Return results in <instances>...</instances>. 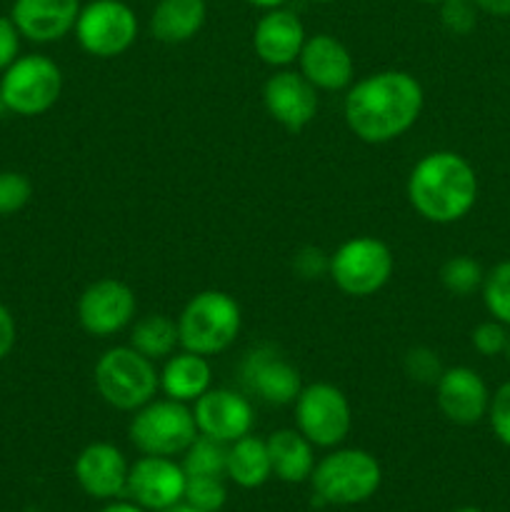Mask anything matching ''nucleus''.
<instances>
[{
	"mask_svg": "<svg viewBox=\"0 0 510 512\" xmlns=\"http://www.w3.org/2000/svg\"><path fill=\"white\" fill-rule=\"evenodd\" d=\"M160 512H205V510H198V508H193V505H188V503H178V505H173V508H168V510H160Z\"/></svg>",
	"mask_w": 510,
	"mask_h": 512,
	"instance_id": "obj_41",
	"label": "nucleus"
},
{
	"mask_svg": "<svg viewBox=\"0 0 510 512\" xmlns=\"http://www.w3.org/2000/svg\"><path fill=\"white\" fill-rule=\"evenodd\" d=\"M273 475L283 483H305L315 470V445L300 430H278L268 440Z\"/></svg>",
	"mask_w": 510,
	"mask_h": 512,
	"instance_id": "obj_23",
	"label": "nucleus"
},
{
	"mask_svg": "<svg viewBox=\"0 0 510 512\" xmlns=\"http://www.w3.org/2000/svg\"><path fill=\"white\" fill-rule=\"evenodd\" d=\"M193 415L200 435H208V438L220 440L225 445L235 443L243 435H250L255 423L250 400L225 388H210L208 393L200 395L195 400Z\"/></svg>",
	"mask_w": 510,
	"mask_h": 512,
	"instance_id": "obj_14",
	"label": "nucleus"
},
{
	"mask_svg": "<svg viewBox=\"0 0 510 512\" xmlns=\"http://www.w3.org/2000/svg\"><path fill=\"white\" fill-rule=\"evenodd\" d=\"M423 85L405 70H383L350 85L345 123L363 143H390L408 133L423 110Z\"/></svg>",
	"mask_w": 510,
	"mask_h": 512,
	"instance_id": "obj_1",
	"label": "nucleus"
},
{
	"mask_svg": "<svg viewBox=\"0 0 510 512\" xmlns=\"http://www.w3.org/2000/svg\"><path fill=\"white\" fill-rule=\"evenodd\" d=\"M508 330L500 320H490V323H480L473 330L470 340H473V348L478 350L485 358H495V355L505 353V345H508Z\"/></svg>",
	"mask_w": 510,
	"mask_h": 512,
	"instance_id": "obj_33",
	"label": "nucleus"
},
{
	"mask_svg": "<svg viewBox=\"0 0 510 512\" xmlns=\"http://www.w3.org/2000/svg\"><path fill=\"white\" fill-rule=\"evenodd\" d=\"M408 200L415 213L430 223H458L478 200L473 165L453 150L428 153L410 170Z\"/></svg>",
	"mask_w": 510,
	"mask_h": 512,
	"instance_id": "obj_2",
	"label": "nucleus"
},
{
	"mask_svg": "<svg viewBox=\"0 0 510 512\" xmlns=\"http://www.w3.org/2000/svg\"><path fill=\"white\" fill-rule=\"evenodd\" d=\"M75 38L95 58L123 55L138 38V18L123 0H93L80 8Z\"/></svg>",
	"mask_w": 510,
	"mask_h": 512,
	"instance_id": "obj_10",
	"label": "nucleus"
},
{
	"mask_svg": "<svg viewBox=\"0 0 510 512\" xmlns=\"http://www.w3.org/2000/svg\"><path fill=\"white\" fill-rule=\"evenodd\" d=\"M330 268V255H325L318 248H303L295 255V270H298L303 278H320V275H328Z\"/></svg>",
	"mask_w": 510,
	"mask_h": 512,
	"instance_id": "obj_36",
	"label": "nucleus"
},
{
	"mask_svg": "<svg viewBox=\"0 0 510 512\" xmlns=\"http://www.w3.org/2000/svg\"><path fill=\"white\" fill-rule=\"evenodd\" d=\"M485 273L480 268L478 260L468 258V255H455V258L445 260L440 268V283L448 293L458 295V298H468L475 290L483 288Z\"/></svg>",
	"mask_w": 510,
	"mask_h": 512,
	"instance_id": "obj_27",
	"label": "nucleus"
},
{
	"mask_svg": "<svg viewBox=\"0 0 510 512\" xmlns=\"http://www.w3.org/2000/svg\"><path fill=\"white\" fill-rule=\"evenodd\" d=\"M263 103L275 123L290 133H300L318 113V88L303 73L280 70L265 83Z\"/></svg>",
	"mask_w": 510,
	"mask_h": 512,
	"instance_id": "obj_15",
	"label": "nucleus"
},
{
	"mask_svg": "<svg viewBox=\"0 0 510 512\" xmlns=\"http://www.w3.org/2000/svg\"><path fill=\"white\" fill-rule=\"evenodd\" d=\"M300 73L318 90H343L353 83L355 65L350 50L333 35H313L305 38L298 55Z\"/></svg>",
	"mask_w": 510,
	"mask_h": 512,
	"instance_id": "obj_18",
	"label": "nucleus"
},
{
	"mask_svg": "<svg viewBox=\"0 0 510 512\" xmlns=\"http://www.w3.org/2000/svg\"><path fill=\"white\" fill-rule=\"evenodd\" d=\"M245 3L255 5V8L273 10V8H280V5H283V3H288V0H245Z\"/></svg>",
	"mask_w": 510,
	"mask_h": 512,
	"instance_id": "obj_40",
	"label": "nucleus"
},
{
	"mask_svg": "<svg viewBox=\"0 0 510 512\" xmlns=\"http://www.w3.org/2000/svg\"><path fill=\"white\" fill-rule=\"evenodd\" d=\"M505 355H508V360H510V335H508V345H505Z\"/></svg>",
	"mask_w": 510,
	"mask_h": 512,
	"instance_id": "obj_43",
	"label": "nucleus"
},
{
	"mask_svg": "<svg viewBox=\"0 0 510 512\" xmlns=\"http://www.w3.org/2000/svg\"><path fill=\"white\" fill-rule=\"evenodd\" d=\"M95 388L100 398L115 410L135 413L155 398L160 388V373L155 363L130 345L110 348L95 363Z\"/></svg>",
	"mask_w": 510,
	"mask_h": 512,
	"instance_id": "obj_4",
	"label": "nucleus"
},
{
	"mask_svg": "<svg viewBox=\"0 0 510 512\" xmlns=\"http://www.w3.org/2000/svg\"><path fill=\"white\" fill-rule=\"evenodd\" d=\"M473 3L475 8L488 15H498V18H508L510 15V0H473Z\"/></svg>",
	"mask_w": 510,
	"mask_h": 512,
	"instance_id": "obj_38",
	"label": "nucleus"
},
{
	"mask_svg": "<svg viewBox=\"0 0 510 512\" xmlns=\"http://www.w3.org/2000/svg\"><path fill=\"white\" fill-rule=\"evenodd\" d=\"M225 475L245 490H255L268 483V478L273 475L268 443L255 435H243L240 440L230 443Z\"/></svg>",
	"mask_w": 510,
	"mask_h": 512,
	"instance_id": "obj_24",
	"label": "nucleus"
},
{
	"mask_svg": "<svg viewBox=\"0 0 510 512\" xmlns=\"http://www.w3.org/2000/svg\"><path fill=\"white\" fill-rule=\"evenodd\" d=\"M240 305L223 290H203L185 303L178 318L183 350L210 358L235 343L240 333Z\"/></svg>",
	"mask_w": 510,
	"mask_h": 512,
	"instance_id": "obj_3",
	"label": "nucleus"
},
{
	"mask_svg": "<svg viewBox=\"0 0 510 512\" xmlns=\"http://www.w3.org/2000/svg\"><path fill=\"white\" fill-rule=\"evenodd\" d=\"M63 90V73L45 55H23L5 68L0 78V103L23 118L43 115L53 108Z\"/></svg>",
	"mask_w": 510,
	"mask_h": 512,
	"instance_id": "obj_7",
	"label": "nucleus"
},
{
	"mask_svg": "<svg viewBox=\"0 0 510 512\" xmlns=\"http://www.w3.org/2000/svg\"><path fill=\"white\" fill-rule=\"evenodd\" d=\"M138 300L123 280L103 278L83 290L78 300L80 328L95 338H110L135 320Z\"/></svg>",
	"mask_w": 510,
	"mask_h": 512,
	"instance_id": "obj_11",
	"label": "nucleus"
},
{
	"mask_svg": "<svg viewBox=\"0 0 510 512\" xmlns=\"http://www.w3.org/2000/svg\"><path fill=\"white\" fill-rule=\"evenodd\" d=\"M210 363L205 355L183 350L178 355H170L165 360V368L160 373V388L165 390L170 400L178 403H195L203 393L210 390Z\"/></svg>",
	"mask_w": 510,
	"mask_h": 512,
	"instance_id": "obj_22",
	"label": "nucleus"
},
{
	"mask_svg": "<svg viewBox=\"0 0 510 512\" xmlns=\"http://www.w3.org/2000/svg\"><path fill=\"white\" fill-rule=\"evenodd\" d=\"M418 3H443V0H418Z\"/></svg>",
	"mask_w": 510,
	"mask_h": 512,
	"instance_id": "obj_44",
	"label": "nucleus"
},
{
	"mask_svg": "<svg viewBox=\"0 0 510 512\" xmlns=\"http://www.w3.org/2000/svg\"><path fill=\"white\" fill-rule=\"evenodd\" d=\"M15 345V320L10 310L0 303V360L8 358Z\"/></svg>",
	"mask_w": 510,
	"mask_h": 512,
	"instance_id": "obj_37",
	"label": "nucleus"
},
{
	"mask_svg": "<svg viewBox=\"0 0 510 512\" xmlns=\"http://www.w3.org/2000/svg\"><path fill=\"white\" fill-rule=\"evenodd\" d=\"M440 20H443L445 30H450L453 35H468L478 23V8L473 0H443Z\"/></svg>",
	"mask_w": 510,
	"mask_h": 512,
	"instance_id": "obj_31",
	"label": "nucleus"
},
{
	"mask_svg": "<svg viewBox=\"0 0 510 512\" xmlns=\"http://www.w3.org/2000/svg\"><path fill=\"white\" fill-rule=\"evenodd\" d=\"M20 53V30L13 18H0V70L13 65Z\"/></svg>",
	"mask_w": 510,
	"mask_h": 512,
	"instance_id": "obj_35",
	"label": "nucleus"
},
{
	"mask_svg": "<svg viewBox=\"0 0 510 512\" xmlns=\"http://www.w3.org/2000/svg\"><path fill=\"white\" fill-rule=\"evenodd\" d=\"M80 0H15L10 18L33 43H55L75 30Z\"/></svg>",
	"mask_w": 510,
	"mask_h": 512,
	"instance_id": "obj_19",
	"label": "nucleus"
},
{
	"mask_svg": "<svg viewBox=\"0 0 510 512\" xmlns=\"http://www.w3.org/2000/svg\"><path fill=\"white\" fill-rule=\"evenodd\" d=\"M100 512H148V510H143L140 505H135V503H110V505H105Z\"/></svg>",
	"mask_w": 510,
	"mask_h": 512,
	"instance_id": "obj_39",
	"label": "nucleus"
},
{
	"mask_svg": "<svg viewBox=\"0 0 510 512\" xmlns=\"http://www.w3.org/2000/svg\"><path fill=\"white\" fill-rule=\"evenodd\" d=\"M438 408L450 423L475 425L490 408V393L485 380L473 368H448L435 383Z\"/></svg>",
	"mask_w": 510,
	"mask_h": 512,
	"instance_id": "obj_16",
	"label": "nucleus"
},
{
	"mask_svg": "<svg viewBox=\"0 0 510 512\" xmlns=\"http://www.w3.org/2000/svg\"><path fill=\"white\" fill-rule=\"evenodd\" d=\"M295 423L315 448H335L348 438L353 413L343 390L330 383H313L295 398Z\"/></svg>",
	"mask_w": 510,
	"mask_h": 512,
	"instance_id": "obj_9",
	"label": "nucleus"
},
{
	"mask_svg": "<svg viewBox=\"0 0 510 512\" xmlns=\"http://www.w3.org/2000/svg\"><path fill=\"white\" fill-rule=\"evenodd\" d=\"M180 345L178 323L168 315H145V318L135 320L130 328V348L138 350L140 355L155 360H168Z\"/></svg>",
	"mask_w": 510,
	"mask_h": 512,
	"instance_id": "obj_25",
	"label": "nucleus"
},
{
	"mask_svg": "<svg viewBox=\"0 0 510 512\" xmlns=\"http://www.w3.org/2000/svg\"><path fill=\"white\" fill-rule=\"evenodd\" d=\"M315 3H333V0H315Z\"/></svg>",
	"mask_w": 510,
	"mask_h": 512,
	"instance_id": "obj_45",
	"label": "nucleus"
},
{
	"mask_svg": "<svg viewBox=\"0 0 510 512\" xmlns=\"http://www.w3.org/2000/svg\"><path fill=\"white\" fill-rule=\"evenodd\" d=\"M455 512H480L478 508H460V510H455Z\"/></svg>",
	"mask_w": 510,
	"mask_h": 512,
	"instance_id": "obj_42",
	"label": "nucleus"
},
{
	"mask_svg": "<svg viewBox=\"0 0 510 512\" xmlns=\"http://www.w3.org/2000/svg\"><path fill=\"white\" fill-rule=\"evenodd\" d=\"M305 45V28L300 18L290 10L273 8L258 20L253 33L255 55L265 65L273 68H288L295 63Z\"/></svg>",
	"mask_w": 510,
	"mask_h": 512,
	"instance_id": "obj_20",
	"label": "nucleus"
},
{
	"mask_svg": "<svg viewBox=\"0 0 510 512\" xmlns=\"http://www.w3.org/2000/svg\"><path fill=\"white\" fill-rule=\"evenodd\" d=\"M180 465H183L185 475H218V478H225L228 445L198 433V438L183 453V463Z\"/></svg>",
	"mask_w": 510,
	"mask_h": 512,
	"instance_id": "obj_26",
	"label": "nucleus"
},
{
	"mask_svg": "<svg viewBox=\"0 0 510 512\" xmlns=\"http://www.w3.org/2000/svg\"><path fill=\"white\" fill-rule=\"evenodd\" d=\"M483 300L495 320L510 325V260L498 263L483 280Z\"/></svg>",
	"mask_w": 510,
	"mask_h": 512,
	"instance_id": "obj_29",
	"label": "nucleus"
},
{
	"mask_svg": "<svg viewBox=\"0 0 510 512\" xmlns=\"http://www.w3.org/2000/svg\"><path fill=\"white\" fill-rule=\"evenodd\" d=\"M130 443L143 455L175 458L183 455L198 438L193 410L178 400H150L135 410L130 420Z\"/></svg>",
	"mask_w": 510,
	"mask_h": 512,
	"instance_id": "obj_6",
	"label": "nucleus"
},
{
	"mask_svg": "<svg viewBox=\"0 0 510 512\" xmlns=\"http://www.w3.org/2000/svg\"><path fill=\"white\" fill-rule=\"evenodd\" d=\"M488 415L495 438L510 448V380L505 385H500L498 393L490 398Z\"/></svg>",
	"mask_w": 510,
	"mask_h": 512,
	"instance_id": "obj_34",
	"label": "nucleus"
},
{
	"mask_svg": "<svg viewBox=\"0 0 510 512\" xmlns=\"http://www.w3.org/2000/svg\"><path fill=\"white\" fill-rule=\"evenodd\" d=\"M205 15H208L205 0H158L150 15V33L160 43H188L200 33Z\"/></svg>",
	"mask_w": 510,
	"mask_h": 512,
	"instance_id": "obj_21",
	"label": "nucleus"
},
{
	"mask_svg": "<svg viewBox=\"0 0 510 512\" xmlns=\"http://www.w3.org/2000/svg\"><path fill=\"white\" fill-rule=\"evenodd\" d=\"M225 500H228V488L218 475H188L185 480L183 503L205 512H218L223 510Z\"/></svg>",
	"mask_w": 510,
	"mask_h": 512,
	"instance_id": "obj_28",
	"label": "nucleus"
},
{
	"mask_svg": "<svg viewBox=\"0 0 510 512\" xmlns=\"http://www.w3.org/2000/svg\"><path fill=\"white\" fill-rule=\"evenodd\" d=\"M310 483L320 503L358 505L378 493L383 470L368 450L343 448L315 463Z\"/></svg>",
	"mask_w": 510,
	"mask_h": 512,
	"instance_id": "obj_5",
	"label": "nucleus"
},
{
	"mask_svg": "<svg viewBox=\"0 0 510 512\" xmlns=\"http://www.w3.org/2000/svg\"><path fill=\"white\" fill-rule=\"evenodd\" d=\"M128 460L115 445L90 443L75 458V480L95 500H115L128 488Z\"/></svg>",
	"mask_w": 510,
	"mask_h": 512,
	"instance_id": "obj_17",
	"label": "nucleus"
},
{
	"mask_svg": "<svg viewBox=\"0 0 510 512\" xmlns=\"http://www.w3.org/2000/svg\"><path fill=\"white\" fill-rule=\"evenodd\" d=\"M240 380L250 395L268 405H290L303 390L300 373L273 345H258L245 355Z\"/></svg>",
	"mask_w": 510,
	"mask_h": 512,
	"instance_id": "obj_12",
	"label": "nucleus"
},
{
	"mask_svg": "<svg viewBox=\"0 0 510 512\" xmlns=\"http://www.w3.org/2000/svg\"><path fill=\"white\" fill-rule=\"evenodd\" d=\"M405 370L413 380L425 385H435L438 378L443 375V368H440V360L433 350L428 348H413L408 355H405Z\"/></svg>",
	"mask_w": 510,
	"mask_h": 512,
	"instance_id": "obj_32",
	"label": "nucleus"
},
{
	"mask_svg": "<svg viewBox=\"0 0 510 512\" xmlns=\"http://www.w3.org/2000/svg\"><path fill=\"white\" fill-rule=\"evenodd\" d=\"M185 480H188V475H185L183 465L175 463L173 458L143 455L130 465L125 493L143 510L160 512L183 503Z\"/></svg>",
	"mask_w": 510,
	"mask_h": 512,
	"instance_id": "obj_13",
	"label": "nucleus"
},
{
	"mask_svg": "<svg viewBox=\"0 0 510 512\" xmlns=\"http://www.w3.org/2000/svg\"><path fill=\"white\" fill-rule=\"evenodd\" d=\"M33 185L23 173L5 170L0 173V215H15L30 203Z\"/></svg>",
	"mask_w": 510,
	"mask_h": 512,
	"instance_id": "obj_30",
	"label": "nucleus"
},
{
	"mask_svg": "<svg viewBox=\"0 0 510 512\" xmlns=\"http://www.w3.org/2000/svg\"><path fill=\"white\" fill-rule=\"evenodd\" d=\"M395 258L388 245L370 235L350 238L330 255L328 275L333 283L353 298L375 295L390 280Z\"/></svg>",
	"mask_w": 510,
	"mask_h": 512,
	"instance_id": "obj_8",
	"label": "nucleus"
}]
</instances>
